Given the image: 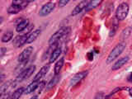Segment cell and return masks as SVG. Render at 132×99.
Listing matches in <instances>:
<instances>
[{"label":"cell","mask_w":132,"mask_h":99,"mask_svg":"<svg viewBox=\"0 0 132 99\" xmlns=\"http://www.w3.org/2000/svg\"><path fill=\"white\" fill-rule=\"evenodd\" d=\"M130 58L128 56H125V57H122L121 59L117 60V61L113 64V66L111 67V69L112 70H117L119 69H121L122 66L125 65L128 61H129Z\"/></svg>","instance_id":"8fae6325"},{"label":"cell","mask_w":132,"mask_h":99,"mask_svg":"<svg viewBox=\"0 0 132 99\" xmlns=\"http://www.w3.org/2000/svg\"><path fill=\"white\" fill-rule=\"evenodd\" d=\"M129 4L127 3L124 2L121 3L118 6L117 11H116V18L118 21H123L126 18V16L129 13Z\"/></svg>","instance_id":"7a4b0ae2"},{"label":"cell","mask_w":132,"mask_h":99,"mask_svg":"<svg viewBox=\"0 0 132 99\" xmlns=\"http://www.w3.org/2000/svg\"><path fill=\"white\" fill-rule=\"evenodd\" d=\"M24 91H25V88L23 87L18 88V89H16L14 92L12 93L10 99H19L21 97H22V95L24 94Z\"/></svg>","instance_id":"ac0fdd59"},{"label":"cell","mask_w":132,"mask_h":99,"mask_svg":"<svg viewBox=\"0 0 132 99\" xmlns=\"http://www.w3.org/2000/svg\"><path fill=\"white\" fill-rule=\"evenodd\" d=\"M102 3V1H98V0H94V1H90L88 4V6H87L85 11L86 12H88L90 10L93 9V8L97 7V6H99L100 4Z\"/></svg>","instance_id":"ffe728a7"},{"label":"cell","mask_w":132,"mask_h":99,"mask_svg":"<svg viewBox=\"0 0 132 99\" xmlns=\"http://www.w3.org/2000/svg\"><path fill=\"white\" fill-rule=\"evenodd\" d=\"M95 99H106V96L104 95V93H99L96 95L95 97Z\"/></svg>","instance_id":"484cf974"},{"label":"cell","mask_w":132,"mask_h":99,"mask_svg":"<svg viewBox=\"0 0 132 99\" xmlns=\"http://www.w3.org/2000/svg\"><path fill=\"white\" fill-rule=\"evenodd\" d=\"M88 60L91 61V60H93V54L92 52H89L88 54Z\"/></svg>","instance_id":"f1b7e54d"},{"label":"cell","mask_w":132,"mask_h":99,"mask_svg":"<svg viewBox=\"0 0 132 99\" xmlns=\"http://www.w3.org/2000/svg\"><path fill=\"white\" fill-rule=\"evenodd\" d=\"M61 49L60 47H57L55 48L54 51L51 52V56H50V64H52L54 63L55 61H56V60H58V58L60 57V55H61Z\"/></svg>","instance_id":"4fadbf2b"},{"label":"cell","mask_w":132,"mask_h":99,"mask_svg":"<svg viewBox=\"0 0 132 99\" xmlns=\"http://www.w3.org/2000/svg\"><path fill=\"white\" fill-rule=\"evenodd\" d=\"M28 26H29V20L28 19L22 20V22H20L18 25H16V32L21 33L26 30V29L28 27Z\"/></svg>","instance_id":"5bb4252c"},{"label":"cell","mask_w":132,"mask_h":99,"mask_svg":"<svg viewBox=\"0 0 132 99\" xmlns=\"http://www.w3.org/2000/svg\"><path fill=\"white\" fill-rule=\"evenodd\" d=\"M23 9L24 8L20 7V6H16V5H14V4H11V5L9 6V7L7 8V12L9 14H16Z\"/></svg>","instance_id":"d6986e66"},{"label":"cell","mask_w":132,"mask_h":99,"mask_svg":"<svg viewBox=\"0 0 132 99\" xmlns=\"http://www.w3.org/2000/svg\"><path fill=\"white\" fill-rule=\"evenodd\" d=\"M128 92H129L130 95L132 97V88H129V90H128Z\"/></svg>","instance_id":"4dcf8cb0"},{"label":"cell","mask_w":132,"mask_h":99,"mask_svg":"<svg viewBox=\"0 0 132 99\" xmlns=\"http://www.w3.org/2000/svg\"><path fill=\"white\" fill-rule=\"evenodd\" d=\"M11 95L12 94L9 92H6L4 94L1 95V98H0V99H10Z\"/></svg>","instance_id":"cb8c5ba5"},{"label":"cell","mask_w":132,"mask_h":99,"mask_svg":"<svg viewBox=\"0 0 132 99\" xmlns=\"http://www.w3.org/2000/svg\"><path fill=\"white\" fill-rule=\"evenodd\" d=\"M69 3V1H66V0H61V1H60L59 2V6H60V7H64L65 5H67V4Z\"/></svg>","instance_id":"d4e9b609"},{"label":"cell","mask_w":132,"mask_h":99,"mask_svg":"<svg viewBox=\"0 0 132 99\" xmlns=\"http://www.w3.org/2000/svg\"><path fill=\"white\" fill-rule=\"evenodd\" d=\"M40 34V29H36V30L31 31L28 36V38H27V44H31V43L33 42V41H35L37 37L39 36Z\"/></svg>","instance_id":"2e32d148"},{"label":"cell","mask_w":132,"mask_h":99,"mask_svg":"<svg viewBox=\"0 0 132 99\" xmlns=\"http://www.w3.org/2000/svg\"><path fill=\"white\" fill-rule=\"evenodd\" d=\"M88 71H84V72H80V73H76L75 75L73 76V78L70 79L69 82V85L70 86H75L76 84H78V82H80L84 78L88 75Z\"/></svg>","instance_id":"52a82bcc"},{"label":"cell","mask_w":132,"mask_h":99,"mask_svg":"<svg viewBox=\"0 0 132 99\" xmlns=\"http://www.w3.org/2000/svg\"><path fill=\"white\" fill-rule=\"evenodd\" d=\"M131 34V27H128L126 29H125L123 31H122V34H121V37L123 40H126L128 36H130Z\"/></svg>","instance_id":"603a6c76"},{"label":"cell","mask_w":132,"mask_h":99,"mask_svg":"<svg viewBox=\"0 0 132 99\" xmlns=\"http://www.w3.org/2000/svg\"><path fill=\"white\" fill-rule=\"evenodd\" d=\"M88 1H87V0H84V1H81L78 3L76 7L73 8L72 12H71V16H76L78 14H79L80 12H82V11H84V9H86L87 6H88Z\"/></svg>","instance_id":"ba28073f"},{"label":"cell","mask_w":132,"mask_h":99,"mask_svg":"<svg viewBox=\"0 0 132 99\" xmlns=\"http://www.w3.org/2000/svg\"><path fill=\"white\" fill-rule=\"evenodd\" d=\"M29 34H24L16 36L13 40V45L16 47H21L23 45L27 44V40L28 38Z\"/></svg>","instance_id":"9c48e42d"},{"label":"cell","mask_w":132,"mask_h":99,"mask_svg":"<svg viewBox=\"0 0 132 99\" xmlns=\"http://www.w3.org/2000/svg\"><path fill=\"white\" fill-rule=\"evenodd\" d=\"M33 51H34L33 46H27V48H25L22 51V53L18 55V60L19 63H26L31 55Z\"/></svg>","instance_id":"8992f818"},{"label":"cell","mask_w":132,"mask_h":99,"mask_svg":"<svg viewBox=\"0 0 132 99\" xmlns=\"http://www.w3.org/2000/svg\"><path fill=\"white\" fill-rule=\"evenodd\" d=\"M11 82L12 81L9 80V81H7L6 82H4V84H2L1 86V89H0V93H1V95L4 94L6 92H7V89L8 88V87H9L11 85Z\"/></svg>","instance_id":"7402d4cb"},{"label":"cell","mask_w":132,"mask_h":99,"mask_svg":"<svg viewBox=\"0 0 132 99\" xmlns=\"http://www.w3.org/2000/svg\"><path fill=\"white\" fill-rule=\"evenodd\" d=\"M6 52H7V49L2 47V48H1V54H0V56L3 57L4 55H5V53H6Z\"/></svg>","instance_id":"83f0119b"},{"label":"cell","mask_w":132,"mask_h":99,"mask_svg":"<svg viewBox=\"0 0 132 99\" xmlns=\"http://www.w3.org/2000/svg\"><path fill=\"white\" fill-rule=\"evenodd\" d=\"M60 74H58V75H55L54 76L51 80H50V82H48V84L46 86V89L47 90H50V89H51L53 88L54 87H55L57 84H58V82L60 81Z\"/></svg>","instance_id":"e0dca14e"},{"label":"cell","mask_w":132,"mask_h":99,"mask_svg":"<svg viewBox=\"0 0 132 99\" xmlns=\"http://www.w3.org/2000/svg\"><path fill=\"white\" fill-rule=\"evenodd\" d=\"M55 8V3L48 2L41 7V8L39 11V15L40 16H46L51 14Z\"/></svg>","instance_id":"5b68a950"},{"label":"cell","mask_w":132,"mask_h":99,"mask_svg":"<svg viewBox=\"0 0 132 99\" xmlns=\"http://www.w3.org/2000/svg\"><path fill=\"white\" fill-rule=\"evenodd\" d=\"M35 71H36V65L29 66V67L24 69L22 71H21L19 73L18 75L16 76L15 81L16 82H19L26 80V79H27V78H30Z\"/></svg>","instance_id":"3957f363"},{"label":"cell","mask_w":132,"mask_h":99,"mask_svg":"<svg viewBox=\"0 0 132 99\" xmlns=\"http://www.w3.org/2000/svg\"><path fill=\"white\" fill-rule=\"evenodd\" d=\"M13 37V32L12 31H7L5 32L2 36V42L3 43H7L9 42V41L12 39Z\"/></svg>","instance_id":"44dd1931"},{"label":"cell","mask_w":132,"mask_h":99,"mask_svg":"<svg viewBox=\"0 0 132 99\" xmlns=\"http://www.w3.org/2000/svg\"><path fill=\"white\" fill-rule=\"evenodd\" d=\"M64 63V57L60 58V59L55 63V68H54V73H55V75H58V74H60L62 68H63Z\"/></svg>","instance_id":"9a60e30c"},{"label":"cell","mask_w":132,"mask_h":99,"mask_svg":"<svg viewBox=\"0 0 132 99\" xmlns=\"http://www.w3.org/2000/svg\"><path fill=\"white\" fill-rule=\"evenodd\" d=\"M45 85V81H42L40 82V85H39V88H38V93H40L41 92V89H42Z\"/></svg>","instance_id":"4316f807"},{"label":"cell","mask_w":132,"mask_h":99,"mask_svg":"<svg viewBox=\"0 0 132 99\" xmlns=\"http://www.w3.org/2000/svg\"><path fill=\"white\" fill-rule=\"evenodd\" d=\"M126 46V43L125 41H121V42H120L119 44L116 45V46L112 49V51L110 52L109 55L107 56V59L106 61V64H110L117 59V58L123 52Z\"/></svg>","instance_id":"6da1fadb"},{"label":"cell","mask_w":132,"mask_h":99,"mask_svg":"<svg viewBox=\"0 0 132 99\" xmlns=\"http://www.w3.org/2000/svg\"><path fill=\"white\" fill-rule=\"evenodd\" d=\"M66 32H67V28L63 27L60 28V30H58L57 31H55L54 34L51 36V38L49 39V45L50 46H52V45H55V44H57L59 42V40L63 37Z\"/></svg>","instance_id":"277c9868"},{"label":"cell","mask_w":132,"mask_h":99,"mask_svg":"<svg viewBox=\"0 0 132 99\" xmlns=\"http://www.w3.org/2000/svg\"><path fill=\"white\" fill-rule=\"evenodd\" d=\"M50 68H51V66H50V64H45L44 66H42V67H41V69L39 70V72L35 75L34 78H33V81H40L41 78H42L45 75V74H46L49 72Z\"/></svg>","instance_id":"30bf717a"},{"label":"cell","mask_w":132,"mask_h":99,"mask_svg":"<svg viewBox=\"0 0 132 99\" xmlns=\"http://www.w3.org/2000/svg\"><path fill=\"white\" fill-rule=\"evenodd\" d=\"M40 82V81H33L32 82H31V84L25 88L24 94H30L33 92H35L36 89H38Z\"/></svg>","instance_id":"7c38bea8"},{"label":"cell","mask_w":132,"mask_h":99,"mask_svg":"<svg viewBox=\"0 0 132 99\" xmlns=\"http://www.w3.org/2000/svg\"><path fill=\"white\" fill-rule=\"evenodd\" d=\"M30 99H38V96H37V95H36V96H33V97H31Z\"/></svg>","instance_id":"1f68e13d"},{"label":"cell","mask_w":132,"mask_h":99,"mask_svg":"<svg viewBox=\"0 0 132 99\" xmlns=\"http://www.w3.org/2000/svg\"><path fill=\"white\" fill-rule=\"evenodd\" d=\"M127 80H128V82H131V84H132V73H130V75L128 76Z\"/></svg>","instance_id":"f546056e"}]
</instances>
